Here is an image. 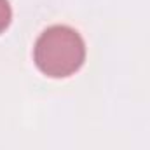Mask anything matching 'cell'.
<instances>
[{"instance_id":"cell-1","label":"cell","mask_w":150,"mask_h":150,"mask_svg":"<svg viewBox=\"0 0 150 150\" xmlns=\"http://www.w3.org/2000/svg\"><path fill=\"white\" fill-rule=\"evenodd\" d=\"M86 59V44L68 25L47 26L33 45V61L47 77L65 79L75 74Z\"/></svg>"},{"instance_id":"cell-2","label":"cell","mask_w":150,"mask_h":150,"mask_svg":"<svg viewBox=\"0 0 150 150\" xmlns=\"http://www.w3.org/2000/svg\"><path fill=\"white\" fill-rule=\"evenodd\" d=\"M12 19V9L9 0H0V33L7 30V26L11 25Z\"/></svg>"}]
</instances>
